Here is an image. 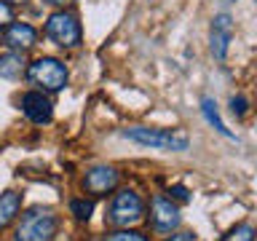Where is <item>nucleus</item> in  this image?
<instances>
[{
    "label": "nucleus",
    "instance_id": "f257e3e1",
    "mask_svg": "<svg viewBox=\"0 0 257 241\" xmlns=\"http://www.w3.org/2000/svg\"><path fill=\"white\" fill-rule=\"evenodd\" d=\"M126 140H132L145 148H156V150H172L182 153L190 148V137L180 132V129H150V126H128L120 132Z\"/></svg>",
    "mask_w": 257,
    "mask_h": 241
},
{
    "label": "nucleus",
    "instance_id": "f03ea898",
    "mask_svg": "<svg viewBox=\"0 0 257 241\" xmlns=\"http://www.w3.org/2000/svg\"><path fill=\"white\" fill-rule=\"evenodd\" d=\"M56 228H59V220H56V214L51 209L32 206L22 214L14 238L16 241H54Z\"/></svg>",
    "mask_w": 257,
    "mask_h": 241
},
{
    "label": "nucleus",
    "instance_id": "7ed1b4c3",
    "mask_svg": "<svg viewBox=\"0 0 257 241\" xmlns=\"http://www.w3.org/2000/svg\"><path fill=\"white\" fill-rule=\"evenodd\" d=\"M145 217V201L137 196L134 190H118L110 201L107 209V222L115 228H132V225L142 222Z\"/></svg>",
    "mask_w": 257,
    "mask_h": 241
},
{
    "label": "nucleus",
    "instance_id": "20e7f679",
    "mask_svg": "<svg viewBox=\"0 0 257 241\" xmlns=\"http://www.w3.org/2000/svg\"><path fill=\"white\" fill-rule=\"evenodd\" d=\"M27 78L46 91H62L67 86V67L54 56H40L27 67Z\"/></svg>",
    "mask_w": 257,
    "mask_h": 241
},
{
    "label": "nucleus",
    "instance_id": "39448f33",
    "mask_svg": "<svg viewBox=\"0 0 257 241\" xmlns=\"http://www.w3.org/2000/svg\"><path fill=\"white\" fill-rule=\"evenodd\" d=\"M46 35L62 48H75L80 43V24L78 16L70 11H56L46 22Z\"/></svg>",
    "mask_w": 257,
    "mask_h": 241
},
{
    "label": "nucleus",
    "instance_id": "423d86ee",
    "mask_svg": "<svg viewBox=\"0 0 257 241\" xmlns=\"http://www.w3.org/2000/svg\"><path fill=\"white\" fill-rule=\"evenodd\" d=\"M150 222H153V230L156 233H172L180 228L182 222V214L177 204L172 198H164V196H156L150 204Z\"/></svg>",
    "mask_w": 257,
    "mask_h": 241
},
{
    "label": "nucleus",
    "instance_id": "0eeeda50",
    "mask_svg": "<svg viewBox=\"0 0 257 241\" xmlns=\"http://www.w3.org/2000/svg\"><path fill=\"white\" fill-rule=\"evenodd\" d=\"M22 112L32 120V124L43 126L54 118V104L43 91H27L22 96Z\"/></svg>",
    "mask_w": 257,
    "mask_h": 241
},
{
    "label": "nucleus",
    "instance_id": "6e6552de",
    "mask_svg": "<svg viewBox=\"0 0 257 241\" xmlns=\"http://www.w3.org/2000/svg\"><path fill=\"white\" fill-rule=\"evenodd\" d=\"M230 40H233V19H230V14H217L212 19V54H214V59L222 62L225 56H228Z\"/></svg>",
    "mask_w": 257,
    "mask_h": 241
},
{
    "label": "nucleus",
    "instance_id": "1a4fd4ad",
    "mask_svg": "<svg viewBox=\"0 0 257 241\" xmlns=\"http://www.w3.org/2000/svg\"><path fill=\"white\" fill-rule=\"evenodd\" d=\"M115 185H118V172L112 166H94L83 177V188L94 196H107Z\"/></svg>",
    "mask_w": 257,
    "mask_h": 241
},
{
    "label": "nucleus",
    "instance_id": "9d476101",
    "mask_svg": "<svg viewBox=\"0 0 257 241\" xmlns=\"http://www.w3.org/2000/svg\"><path fill=\"white\" fill-rule=\"evenodd\" d=\"M6 46H11V48H22V51H27V48L35 46V40H38V32L35 27H30V24H24V22H11L6 27Z\"/></svg>",
    "mask_w": 257,
    "mask_h": 241
},
{
    "label": "nucleus",
    "instance_id": "9b49d317",
    "mask_svg": "<svg viewBox=\"0 0 257 241\" xmlns=\"http://www.w3.org/2000/svg\"><path fill=\"white\" fill-rule=\"evenodd\" d=\"M19 209H22V196L16 190L0 193V230L14 222V217L19 214Z\"/></svg>",
    "mask_w": 257,
    "mask_h": 241
},
{
    "label": "nucleus",
    "instance_id": "f8f14e48",
    "mask_svg": "<svg viewBox=\"0 0 257 241\" xmlns=\"http://www.w3.org/2000/svg\"><path fill=\"white\" fill-rule=\"evenodd\" d=\"M201 112H204L206 124H209V126H214V132H220L222 137H228V140H236V134H233L230 129L222 124L220 110H217V102L212 99V96H204V99H201Z\"/></svg>",
    "mask_w": 257,
    "mask_h": 241
},
{
    "label": "nucleus",
    "instance_id": "ddd939ff",
    "mask_svg": "<svg viewBox=\"0 0 257 241\" xmlns=\"http://www.w3.org/2000/svg\"><path fill=\"white\" fill-rule=\"evenodd\" d=\"M24 56L19 51H14V54H6L3 59H0V78H8V80H14V78H19L22 72H24Z\"/></svg>",
    "mask_w": 257,
    "mask_h": 241
},
{
    "label": "nucleus",
    "instance_id": "4468645a",
    "mask_svg": "<svg viewBox=\"0 0 257 241\" xmlns=\"http://www.w3.org/2000/svg\"><path fill=\"white\" fill-rule=\"evenodd\" d=\"M70 212L75 214V220H83L86 222L88 217L94 214V204H91V201H86V198H75L70 204Z\"/></svg>",
    "mask_w": 257,
    "mask_h": 241
},
{
    "label": "nucleus",
    "instance_id": "2eb2a0df",
    "mask_svg": "<svg viewBox=\"0 0 257 241\" xmlns=\"http://www.w3.org/2000/svg\"><path fill=\"white\" fill-rule=\"evenodd\" d=\"M104 241H148L142 236V233H137V230H128V228H120L115 233H107L104 236Z\"/></svg>",
    "mask_w": 257,
    "mask_h": 241
},
{
    "label": "nucleus",
    "instance_id": "dca6fc26",
    "mask_svg": "<svg viewBox=\"0 0 257 241\" xmlns=\"http://www.w3.org/2000/svg\"><path fill=\"white\" fill-rule=\"evenodd\" d=\"M225 241H254V230L252 225H238V228H233L228 233V238Z\"/></svg>",
    "mask_w": 257,
    "mask_h": 241
},
{
    "label": "nucleus",
    "instance_id": "f3484780",
    "mask_svg": "<svg viewBox=\"0 0 257 241\" xmlns=\"http://www.w3.org/2000/svg\"><path fill=\"white\" fill-rule=\"evenodd\" d=\"M230 112L233 115H238V118H244L246 112H249V102H246V96H230Z\"/></svg>",
    "mask_w": 257,
    "mask_h": 241
},
{
    "label": "nucleus",
    "instance_id": "a211bd4d",
    "mask_svg": "<svg viewBox=\"0 0 257 241\" xmlns=\"http://www.w3.org/2000/svg\"><path fill=\"white\" fill-rule=\"evenodd\" d=\"M169 198L180 201V204H188V201H190V190L185 188V185H172V188H169Z\"/></svg>",
    "mask_w": 257,
    "mask_h": 241
},
{
    "label": "nucleus",
    "instance_id": "6ab92c4d",
    "mask_svg": "<svg viewBox=\"0 0 257 241\" xmlns=\"http://www.w3.org/2000/svg\"><path fill=\"white\" fill-rule=\"evenodd\" d=\"M14 19V11H11V6L6 3V0H0V27H6V24H11Z\"/></svg>",
    "mask_w": 257,
    "mask_h": 241
},
{
    "label": "nucleus",
    "instance_id": "aec40b11",
    "mask_svg": "<svg viewBox=\"0 0 257 241\" xmlns=\"http://www.w3.org/2000/svg\"><path fill=\"white\" fill-rule=\"evenodd\" d=\"M166 241H196V233H190V230H182V233H174V236H169Z\"/></svg>",
    "mask_w": 257,
    "mask_h": 241
},
{
    "label": "nucleus",
    "instance_id": "412c9836",
    "mask_svg": "<svg viewBox=\"0 0 257 241\" xmlns=\"http://www.w3.org/2000/svg\"><path fill=\"white\" fill-rule=\"evenodd\" d=\"M46 3H54V6H64V3H72V0H46Z\"/></svg>",
    "mask_w": 257,
    "mask_h": 241
},
{
    "label": "nucleus",
    "instance_id": "4be33fe9",
    "mask_svg": "<svg viewBox=\"0 0 257 241\" xmlns=\"http://www.w3.org/2000/svg\"><path fill=\"white\" fill-rule=\"evenodd\" d=\"M11 3H27V0H11Z\"/></svg>",
    "mask_w": 257,
    "mask_h": 241
},
{
    "label": "nucleus",
    "instance_id": "5701e85b",
    "mask_svg": "<svg viewBox=\"0 0 257 241\" xmlns=\"http://www.w3.org/2000/svg\"><path fill=\"white\" fill-rule=\"evenodd\" d=\"M228 3H233V0H228Z\"/></svg>",
    "mask_w": 257,
    "mask_h": 241
}]
</instances>
